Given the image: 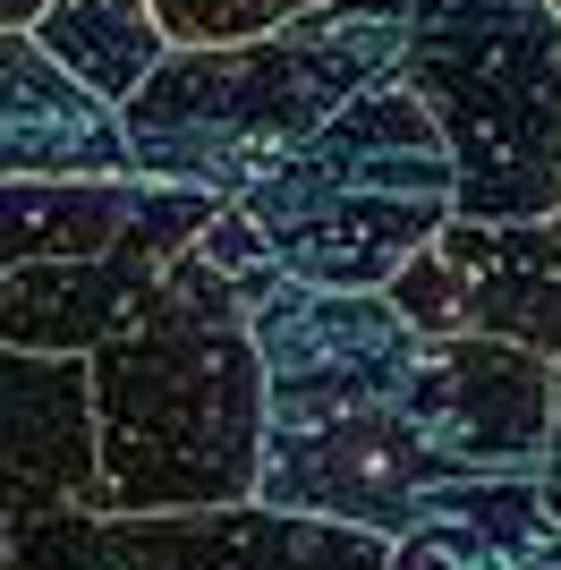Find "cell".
I'll list each match as a JSON object with an SVG mask.
<instances>
[{
	"label": "cell",
	"instance_id": "obj_4",
	"mask_svg": "<svg viewBox=\"0 0 561 570\" xmlns=\"http://www.w3.org/2000/svg\"><path fill=\"white\" fill-rule=\"evenodd\" d=\"M230 205L289 282L383 289L451 222V145L400 77H374Z\"/></svg>",
	"mask_w": 561,
	"mask_h": 570
},
{
	"label": "cell",
	"instance_id": "obj_19",
	"mask_svg": "<svg viewBox=\"0 0 561 570\" xmlns=\"http://www.w3.org/2000/svg\"><path fill=\"white\" fill-rule=\"evenodd\" d=\"M553 570H561V562H553Z\"/></svg>",
	"mask_w": 561,
	"mask_h": 570
},
{
	"label": "cell",
	"instance_id": "obj_12",
	"mask_svg": "<svg viewBox=\"0 0 561 570\" xmlns=\"http://www.w3.org/2000/svg\"><path fill=\"white\" fill-rule=\"evenodd\" d=\"M561 528L544 511L537 476H443L383 537V570H553Z\"/></svg>",
	"mask_w": 561,
	"mask_h": 570
},
{
	"label": "cell",
	"instance_id": "obj_18",
	"mask_svg": "<svg viewBox=\"0 0 561 570\" xmlns=\"http://www.w3.org/2000/svg\"><path fill=\"white\" fill-rule=\"evenodd\" d=\"M553 18H561V0H553Z\"/></svg>",
	"mask_w": 561,
	"mask_h": 570
},
{
	"label": "cell",
	"instance_id": "obj_2",
	"mask_svg": "<svg viewBox=\"0 0 561 570\" xmlns=\"http://www.w3.org/2000/svg\"><path fill=\"white\" fill-rule=\"evenodd\" d=\"M77 366H86L94 443L86 511L137 520V511H213L256 494V341L230 273H213L196 247H179Z\"/></svg>",
	"mask_w": 561,
	"mask_h": 570
},
{
	"label": "cell",
	"instance_id": "obj_16",
	"mask_svg": "<svg viewBox=\"0 0 561 570\" xmlns=\"http://www.w3.org/2000/svg\"><path fill=\"white\" fill-rule=\"evenodd\" d=\"M537 494L561 528V350H553V426H544V460H537Z\"/></svg>",
	"mask_w": 561,
	"mask_h": 570
},
{
	"label": "cell",
	"instance_id": "obj_3",
	"mask_svg": "<svg viewBox=\"0 0 561 570\" xmlns=\"http://www.w3.org/2000/svg\"><path fill=\"white\" fill-rule=\"evenodd\" d=\"M400 35H409V0H315L247 43L163 51L137 77V95L119 102L128 170L238 196L306 128H324L350 95L392 77Z\"/></svg>",
	"mask_w": 561,
	"mask_h": 570
},
{
	"label": "cell",
	"instance_id": "obj_11",
	"mask_svg": "<svg viewBox=\"0 0 561 570\" xmlns=\"http://www.w3.org/2000/svg\"><path fill=\"white\" fill-rule=\"evenodd\" d=\"M86 366L77 357L0 350V520L86 502Z\"/></svg>",
	"mask_w": 561,
	"mask_h": 570
},
{
	"label": "cell",
	"instance_id": "obj_9",
	"mask_svg": "<svg viewBox=\"0 0 561 570\" xmlns=\"http://www.w3.org/2000/svg\"><path fill=\"white\" fill-rule=\"evenodd\" d=\"M213 205H222L213 188L154 179V205L137 214V230L119 238V247H102V256H51V264H18V273H0V350H26V357H86L94 341H102L119 315L154 289V273H163L187 238L213 222Z\"/></svg>",
	"mask_w": 561,
	"mask_h": 570
},
{
	"label": "cell",
	"instance_id": "obj_5",
	"mask_svg": "<svg viewBox=\"0 0 561 570\" xmlns=\"http://www.w3.org/2000/svg\"><path fill=\"white\" fill-rule=\"evenodd\" d=\"M392 77L443 128L460 222H537L561 205L553 0H409Z\"/></svg>",
	"mask_w": 561,
	"mask_h": 570
},
{
	"label": "cell",
	"instance_id": "obj_10",
	"mask_svg": "<svg viewBox=\"0 0 561 570\" xmlns=\"http://www.w3.org/2000/svg\"><path fill=\"white\" fill-rule=\"evenodd\" d=\"M128 170L119 111L94 102L26 26H0V179H111Z\"/></svg>",
	"mask_w": 561,
	"mask_h": 570
},
{
	"label": "cell",
	"instance_id": "obj_7",
	"mask_svg": "<svg viewBox=\"0 0 561 570\" xmlns=\"http://www.w3.org/2000/svg\"><path fill=\"white\" fill-rule=\"evenodd\" d=\"M417 333H493L519 350H561V205L537 222H460L425 238L383 282Z\"/></svg>",
	"mask_w": 561,
	"mask_h": 570
},
{
	"label": "cell",
	"instance_id": "obj_17",
	"mask_svg": "<svg viewBox=\"0 0 561 570\" xmlns=\"http://www.w3.org/2000/svg\"><path fill=\"white\" fill-rule=\"evenodd\" d=\"M35 9H43V0H0V26H26Z\"/></svg>",
	"mask_w": 561,
	"mask_h": 570
},
{
	"label": "cell",
	"instance_id": "obj_14",
	"mask_svg": "<svg viewBox=\"0 0 561 570\" xmlns=\"http://www.w3.org/2000/svg\"><path fill=\"white\" fill-rule=\"evenodd\" d=\"M26 35H35V51H51L94 102H111V111L137 95V77L170 51L145 0H43V9L26 18Z\"/></svg>",
	"mask_w": 561,
	"mask_h": 570
},
{
	"label": "cell",
	"instance_id": "obj_1",
	"mask_svg": "<svg viewBox=\"0 0 561 570\" xmlns=\"http://www.w3.org/2000/svg\"><path fill=\"white\" fill-rule=\"evenodd\" d=\"M247 341L264 375V443H256V494L264 511L341 520L400 537L443 469L409 417L417 375V324L383 289H315L280 264L230 273Z\"/></svg>",
	"mask_w": 561,
	"mask_h": 570
},
{
	"label": "cell",
	"instance_id": "obj_8",
	"mask_svg": "<svg viewBox=\"0 0 561 570\" xmlns=\"http://www.w3.org/2000/svg\"><path fill=\"white\" fill-rule=\"evenodd\" d=\"M409 417L443 476H537L553 426V357L493 333H417Z\"/></svg>",
	"mask_w": 561,
	"mask_h": 570
},
{
	"label": "cell",
	"instance_id": "obj_15",
	"mask_svg": "<svg viewBox=\"0 0 561 570\" xmlns=\"http://www.w3.org/2000/svg\"><path fill=\"white\" fill-rule=\"evenodd\" d=\"M163 43L187 51V43H247V35H273L280 18H298L315 0H145Z\"/></svg>",
	"mask_w": 561,
	"mask_h": 570
},
{
	"label": "cell",
	"instance_id": "obj_6",
	"mask_svg": "<svg viewBox=\"0 0 561 570\" xmlns=\"http://www.w3.org/2000/svg\"><path fill=\"white\" fill-rule=\"evenodd\" d=\"M0 570H383V537L264 511V502L137 511V520H102L69 502V511L0 520Z\"/></svg>",
	"mask_w": 561,
	"mask_h": 570
},
{
	"label": "cell",
	"instance_id": "obj_13",
	"mask_svg": "<svg viewBox=\"0 0 561 570\" xmlns=\"http://www.w3.org/2000/svg\"><path fill=\"white\" fill-rule=\"evenodd\" d=\"M154 205L145 170H111V179H0V273L51 256H102L137 230Z\"/></svg>",
	"mask_w": 561,
	"mask_h": 570
}]
</instances>
